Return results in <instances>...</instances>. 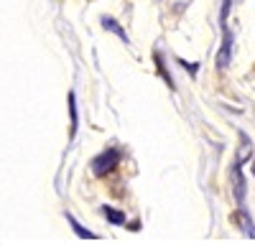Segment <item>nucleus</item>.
<instances>
[{
	"label": "nucleus",
	"mask_w": 255,
	"mask_h": 247,
	"mask_svg": "<svg viewBox=\"0 0 255 247\" xmlns=\"http://www.w3.org/2000/svg\"><path fill=\"white\" fill-rule=\"evenodd\" d=\"M115 163H118V153L115 151H108V153H102L95 163H92V168H95V173H108L110 168H115Z\"/></svg>",
	"instance_id": "nucleus-1"
},
{
	"label": "nucleus",
	"mask_w": 255,
	"mask_h": 247,
	"mask_svg": "<svg viewBox=\"0 0 255 247\" xmlns=\"http://www.w3.org/2000/svg\"><path fill=\"white\" fill-rule=\"evenodd\" d=\"M105 217H108L113 224H123V222H125V217H123L118 209H108V207H105Z\"/></svg>",
	"instance_id": "nucleus-2"
},
{
	"label": "nucleus",
	"mask_w": 255,
	"mask_h": 247,
	"mask_svg": "<svg viewBox=\"0 0 255 247\" xmlns=\"http://www.w3.org/2000/svg\"><path fill=\"white\" fill-rule=\"evenodd\" d=\"M102 23H105V26H110V28H113V31H115L118 36H123V31H120V26L115 23V20H110V18H105V20H102Z\"/></svg>",
	"instance_id": "nucleus-3"
}]
</instances>
